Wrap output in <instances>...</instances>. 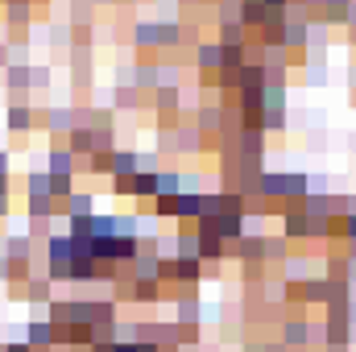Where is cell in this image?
Returning a JSON list of instances; mask_svg holds the SVG:
<instances>
[{
    "instance_id": "7c38bea8",
    "label": "cell",
    "mask_w": 356,
    "mask_h": 352,
    "mask_svg": "<svg viewBox=\"0 0 356 352\" xmlns=\"http://www.w3.org/2000/svg\"><path fill=\"white\" fill-rule=\"evenodd\" d=\"M67 216H95L91 211V195H71L67 199Z\"/></svg>"
},
{
    "instance_id": "7a4b0ae2",
    "label": "cell",
    "mask_w": 356,
    "mask_h": 352,
    "mask_svg": "<svg viewBox=\"0 0 356 352\" xmlns=\"http://www.w3.org/2000/svg\"><path fill=\"white\" fill-rule=\"evenodd\" d=\"M315 336H323V328L311 332V323H302V319H286V323H282V344H290V349H302V344H311Z\"/></svg>"
},
{
    "instance_id": "277c9868",
    "label": "cell",
    "mask_w": 356,
    "mask_h": 352,
    "mask_svg": "<svg viewBox=\"0 0 356 352\" xmlns=\"http://www.w3.org/2000/svg\"><path fill=\"white\" fill-rule=\"evenodd\" d=\"M199 278H203V262H199V257H175V282L195 286Z\"/></svg>"
},
{
    "instance_id": "6da1fadb",
    "label": "cell",
    "mask_w": 356,
    "mask_h": 352,
    "mask_svg": "<svg viewBox=\"0 0 356 352\" xmlns=\"http://www.w3.org/2000/svg\"><path fill=\"white\" fill-rule=\"evenodd\" d=\"M46 278L50 282H71V262H75V249H71V237H50L46 241Z\"/></svg>"
},
{
    "instance_id": "2e32d148",
    "label": "cell",
    "mask_w": 356,
    "mask_h": 352,
    "mask_svg": "<svg viewBox=\"0 0 356 352\" xmlns=\"http://www.w3.org/2000/svg\"><path fill=\"white\" fill-rule=\"evenodd\" d=\"M0 178H8V154L0 150Z\"/></svg>"
},
{
    "instance_id": "52a82bcc",
    "label": "cell",
    "mask_w": 356,
    "mask_h": 352,
    "mask_svg": "<svg viewBox=\"0 0 356 352\" xmlns=\"http://www.w3.org/2000/svg\"><path fill=\"white\" fill-rule=\"evenodd\" d=\"M29 249H33V237H8L4 241V257L8 262H29Z\"/></svg>"
},
{
    "instance_id": "8fae6325",
    "label": "cell",
    "mask_w": 356,
    "mask_h": 352,
    "mask_svg": "<svg viewBox=\"0 0 356 352\" xmlns=\"http://www.w3.org/2000/svg\"><path fill=\"white\" fill-rule=\"evenodd\" d=\"M29 125H33V112L29 108H13L8 112V129L13 133H29Z\"/></svg>"
},
{
    "instance_id": "9a60e30c",
    "label": "cell",
    "mask_w": 356,
    "mask_h": 352,
    "mask_svg": "<svg viewBox=\"0 0 356 352\" xmlns=\"http://www.w3.org/2000/svg\"><path fill=\"white\" fill-rule=\"evenodd\" d=\"M4 352H33V349H29L25 340H17V344H4Z\"/></svg>"
},
{
    "instance_id": "3957f363",
    "label": "cell",
    "mask_w": 356,
    "mask_h": 352,
    "mask_svg": "<svg viewBox=\"0 0 356 352\" xmlns=\"http://www.w3.org/2000/svg\"><path fill=\"white\" fill-rule=\"evenodd\" d=\"M25 344L29 349H54V323L50 319H33L29 332H25Z\"/></svg>"
},
{
    "instance_id": "30bf717a",
    "label": "cell",
    "mask_w": 356,
    "mask_h": 352,
    "mask_svg": "<svg viewBox=\"0 0 356 352\" xmlns=\"http://www.w3.org/2000/svg\"><path fill=\"white\" fill-rule=\"evenodd\" d=\"M199 315H203L199 298H195V294H182V298H178V323H182V328H186V323H199Z\"/></svg>"
},
{
    "instance_id": "4fadbf2b",
    "label": "cell",
    "mask_w": 356,
    "mask_h": 352,
    "mask_svg": "<svg viewBox=\"0 0 356 352\" xmlns=\"http://www.w3.org/2000/svg\"><path fill=\"white\" fill-rule=\"evenodd\" d=\"M340 232H344L348 241H356V216H353V211H348V216L340 220Z\"/></svg>"
},
{
    "instance_id": "9c48e42d",
    "label": "cell",
    "mask_w": 356,
    "mask_h": 352,
    "mask_svg": "<svg viewBox=\"0 0 356 352\" xmlns=\"http://www.w3.org/2000/svg\"><path fill=\"white\" fill-rule=\"evenodd\" d=\"M129 290H133V294H129L133 303H158V298H162V282H133Z\"/></svg>"
},
{
    "instance_id": "5b68a950",
    "label": "cell",
    "mask_w": 356,
    "mask_h": 352,
    "mask_svg": "<svg viewBox=\"0 0 356 352\" xmlns=\"http://www.w3.org/2000/svg\"><path fill=\"white\" fill-rule=\"evenodd\" d=\"M50 286H54L50 278H33V273H29V282H25V298L38 303V307H46V303H54V298H50Z\"/></svg>"
},
{
    "instance_id": "8992f818",
    "label": "cell",
    "mask_w": 356,
    "mask_h": 352,
    "mask_svg": "<svg viewBox=\"0 0 356 352\" xmlns=\"http://www.w3.org/2000/svg\"><path fill=\"white\" fill-rule=\"evenodd\" d=\"M71 170H75V154H71V150H54V154H50V170H46V175H50V178H71Z\"/></svg>"
},
{
    "instance_id": "ba28073f",
    "label": "cell",
    "mask_w": 356,
    "mask_h": 352,
    "mask_svg": "<svg viewBox=\"0 0 356 352\" xmlns=\"http://www.w3.org/2000/svg\"><path fill=\"white\" fill-rule=\"evenodd\" d=\"M141 162L137 154H112V178H137Z\"/></svg>"
},
{
    "instance_id": "5bb4252c",
    "label": "cell",
    "mask_w": 356,
    "mask_h": 352,
    "mask_svg": "<svg viewBox=\"0 0 356 352\" xmlns=\"http://www.w3.org/2000/svg\"><path fill=\"white\" fill-rule=\"evenodd\" d=\"M8 278H13V262L0 253V282H8Z\"/></svg>"
}]
</instances>
